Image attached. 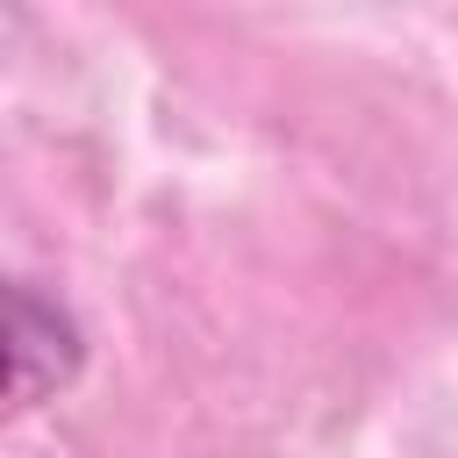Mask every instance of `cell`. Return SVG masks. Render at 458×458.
Instances as JSON below:
<instances>
[{"label":"cell","instance_id":"1","mask_svg":"<svg viewBox=\"0 0 458 458\" xmlns=\"http://www.w3.org/2000/svg\"><path fill=\"white\" fill-rule=\"evenodd\" d=\"M79 372V329L64 308H50L36 286L7 293V408H29L36 394H57Z\"/></svg>","mask_w":458,"mask_h":458}]
</instances>
